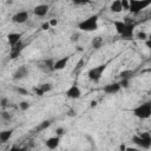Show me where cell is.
<instances>
[{"label":"cell","instance_id":"27","mask_svg":"<svg viewBox=\"0 0 151 151\" xmlns=\"http://www.w3.org/2000/svg\"><path fill=\"white\" fill-rule=\"evenodd\" d=\"M122 2V7H123V11L125 9H129V0H120Z\"/></svg>","mask_w":151,"mask_h":151},{"label":"cell","instance_id":"34","mask_svg":"<svg viewBox=\"0 0 151 151\" xmlns=\"http://www.w3.org/2000/svg\"><path fill=\"white\" fill-rule=\"evenodd\" d=\"M48 22H50V25H51V26H57L58 20H57V19H52V20H50Z\"/></svg>","mask_w":151,"mask_h":151},{"label":"cell","instance_id":"29","mask_svg":"<svg viewBox=\"0 0 151 151\" xmlns=\"http://www.w3.org/2000/svg\"><path fill=\"white\" fill-rule=\"evenodd\" d=\"M34 92H35V94H37V96H39V97H41V96H44V94H45V93L42 92V90H41L39 86H38V87H34Z\"/></svg>","mask_w":151,"mask_h":151},{"label":"cell","instance_id":"11","mask_svg":"<svg viewBox=\"0 0 151 151\" xmlns=\"http://www.w3.org/2000/svg\"><path fill=\"white\" fill-rule=\"evenodd\" d=\"M120 88H122V87H120L119 83H111V84L105 85L103 90H104V92H105L106 94H114V93L119 92Z\"/></svg>","mask_w":151,"mask_h":151},{"label":"cell","instance_id":"5","mask_svg":"<svg viewBox=\"0 0 151 151\" xmlns=\"http://www.w3.org/2000/svg\"><path fill=\"white\" fill-rule=\"evenodd\" d=\"M133 114L139 119H147L151 116V103H143L133 109Z\"/></svg>","mask_w":151,"mask_h":151},{"label":"cell","instance_id":"24","mask_svg":"<svg viewBox=\"0 0 151 151\" xmlns=\"http://www.w3.org/2000/svg\"><path fill=\"white\" fill-rule=\"evenodd\" d=\"M131 74H132V72L130 71V70H126V71H123V72H120V78H130L131 77Z\"/></svg>","mask_w":151,"mask_h":151},{"label":"cell","instance_id":"28","mask_svg":"<svg viewBox=\"0 0 151 151\" xmlns=\"http://www.w3.org/2000/svg\"><path fill=\"white\" fill-rule=\"evenodd\" d=\"M91 0H72V2L76 4V5H84V4H87Z\"/></svg>","mask_w":151,"mask_h":151},{"label":"cell","instance_id":"22","mask_svg":"<svg viewBox=\"0 0 151 151\" xmlns=\"http://www.w3.org/2000/svg\"><path fill=\"white\" fill-rule=\"evenodd\" d=\"M15 91L21 94V96H28V91L26 88H22V87H15Z\"/></svg>","mask_w":151,"mask_h":151},{"label":"cell","instance_id":"23","mask_svg":"<svg viewBox=\"0 0 151 151\" xmlns=\"http://www.w3.org/2000/svg\"><path fill=\"white\" fill-rule=\"evenodd\" d=\"M50 125H51V122H50V120H44V122L39 125V130H45V129H47Z\"/></svg>","mask_w":151,"mask_h":151},{"label":"cell","instance_id":"26","mask_svg":"<svg viewBox=\"0 0 151 151\" xmlns=\"http://www.w3.org/2000/svg\"><path fill=\"white\" fill-rule=\"evenodd\" d=\"M1 117H2V119H5V120H11V119H12L11 113H9V112H7V111L1 112Z\"/></svg>","mask_w":151,"mask_h":151},{"label":"cell","instance_id":"18","mask_svg":"<svg viewBox=\"0 0 151 151\" xmlns=\"http://www.w3.org/2000/svg\"><path fill=\"white\" fill-rule=\"evenodd\" d=\"M103 44H104V41H103L101 37H96V38H93V40H92V46H93L94 48H100Z\"/></svg>","mask_w":151,"mask_h":151},{"label":"cell","instance_id":"12","mask_svg":"<svg viewBox=\"0 0 151 151\" xmlns=\"http://www.w3.org/2000/svg\"><path fill=\"white\" fill-rule=\"evenodd\" d=\"M50 7L48 5H45V4H41V5H38L33 8V13L37 15V17H45L48 12Z\"/></svg>","mask_w":151,"mask_h":151},{"label":"cell","instance_id":"30","mask_svg":"<svg viewBox=\"0 0 151 151\" xmlns=\"http://www.w3.org/2000/svg\"><path fill=\"white\" fill-rule=\"evenodd\" d=\"M64 132H65V130H64L63 127H57V129H55V133H57V136H59V137L63 136Z\"/></svg>","mask_w":151,"mask_h":151},{"label":"cell","instance_id":"14","mask_svg":"<svg viewBox=\"0 0 151 151\" xmlns=\"http://www.w3.org/2000/svg\"><path fill=\"white\" fill-rule=\"evenodd\" d=\"M22 48H24V47H22V45L20 44V41H19L17 45L12 46V48H11V52H9V58H11V59H15V58H18Z\"/></svg>","mask_w":151,"mask_h":151},{"label":"cell","instance_id":"19","mask_svg":"<svg viewBox=\"0 0 151 151\" xmlns=\"http://www.w3.org/2000/svg\"><path fill=\"white\" fill-rule=\"evenodd\" d=\"M39 87L42 90V92H44V93H47V92L52 91V88H53V85H52L51 83H44V84L39 85Z\"/></svg>","mask_w":151,"mask_h":151},{"label":"cell","instance_id":"33","mask_svg":"<svg viewBox=\"0 0 151 151\" xmlns=\"http://www.w3.org/2000/svg\"><path fill=\"white\" fill-rule=\"evenodd\" d=\"M50 27H51V25H50V22H48V21H47V22H45V24H42V26H41V28H42V29H45V31H46V29H48Z\"/></svg>","mask_w":151,"mask_h":151},{"label":"cell","instance_id":"17","mask_svg":"<svg viewBox=\"0 0 151 151\" xmlns=\"http://www.w3.org/2000/svg\"><path fill=\"white\" fill-rule=\"evenodd\" d=\"M110 9H111V12H113V13H120V12L123 11L120 0H113L112 4H111V6H110Z\"/></svg>","mask_w":151,"mask_h":151},{"label":"cell","instance_id":"31","mask_svg":"<svg viewBox=\"0 0 151 151\" xmlns=\"http://www.w3.org/2000/svg\"><path fill=\"white\" fill-rule=\"evenodd\" d=\"M7 104H8L7 98H2V99H1V101H0V105H1L2 107H5V106H7Z\"/></svg>","mask_w":151,"mask_h":151},{"label":"cell","instance_id":"13","mask_svg":"<svg viewBox=\"0 0 151 151\" xmlns=\"http://www.w3.org/2000/svg\"><path fill=\"white\" fill-rule=\"evenodd\" d=\"M59 143H60V137H59V136L50 137V138H47V139H46V142H45L46 146H47L48 149H51V150L57 149V147L59 146Z\"/></svg>","mask_w":151,"mask_h":151},{"label":"cell","instance_id":"15","mask_svg":"<svg viewBox=\"0 0 151 151\" xmlns=\"http://www.w3.org/2000/svg\"><path fill=\"white\" fill-rule=\"evenodd\" d=\"M20 39H21V34L20 33H9L8 35H7V41H8V44L11 45V46H14V45H17L19 41H20Z\"/></svg>","mask_w":151,"mask_h":151},{"label":"cell","instance_id":"32","mask_svg":"<svg viewBox=\"0 0 151 151\" xmlns=\"http://www.w3.org/2000/svg\"><path fill=\"white\" fill-rule=\"evenodd\" d=\"M78 39H79V34H78V33H73L72 37H71V40H72V41H77Z\"/></svg>","mask_w":151,"mask_h":151},{"label":"cell","instance_id":"1","mask_svg":"<svg viewBox=\"0 0 151 151\" xmlns=\"http://www.w3.org/2000/svg\"><path fill=\"white\" fill-rule=\"evenodd\" d=\"M113 26L117 31V33L119 35H122L125 39H130L133 35V31H134V25L130 24V22H125L122 20H114L113 21Z\"/></svg>","mask_w":151,"mask_h":151},{"label":"cell","instance_id":"21","mask_svg":"<svg viewBox=\"0 0 151 151\" xmlns=\"http://www.w3.org/2000/svg\"><path fill=\"white\" fill-rule=\"evenodd\" d=\"M29 106H31V105H29L28 101H20V103H19V107H20L22 111H27V110L29 109Z\"/></svg>","mask_w":151,"mask_h":151},{"label":"cell","instance_id":"36","mask_svg":"<svg viewBox=\"0 0 151 151\" xmlns=\"http://www.w3.org/2000/svg\"><path fill=\"white\" fill-rule=\"evenodd\" d=\"M12 4H13V0H9V1L6 2V5H12Z\"/></svg>","mask_w":151,"mask_h":151},{"label":"cell","instance_id":"4","mask_svg":"<svg viewBox=\"0 0 151 151\" xmlns=\"http://www.w3.org/2000/svg\"><path fill=\"white\" fill-rule=\"evenodd\" d=\"M151 5V0H129V11L132 14H138Z\"/></svg>","mask_w":151,"mask_h":151},{"label":"cell","instance_id":"8","mask_svg":"<svg viewBox=\"0 0 151 151\" xmlns=\"http://www.w3.org/2000/svg\"><path fill=\"white\" fill-rule=\"evenodd\" d=\"M27 74H28V68H27V66L22 65V66H19V67L14 71L12 78H13V80H21V79L26 78Z\"/></svg>","mask_w":151,"mask_h":151},{"label":"cell","instance_id":"9","mask_svg":"<svg viewBox=\"0 0 151 151\" xmlns=\"http://www.w3.org/2000/svg\"><path fill=\"white\" fill-rule=\"evenodd\" d=\"M28 19V12L27 11H20V12H17L13 17H12V21L15 22V24H24L26 22Z\"/></svg>","mask_w":151,"mask_h":151},{"label":"cell","instance_id":"16","mask_svg":"<svg viewBox=\"0 0 151 151\" xmlns=\"http://www.w3.org/2000/svg\"><path fill=\"white\" fill-rule=\"evenodd\" d=\"M13 129H8V130H4L0 131V143H6L11 139L12 134H13Z\"/></svg>","mask_w":151,"mask_h":151},{"label":"cell","instance_id":"3","mask_svg":"<svg viewBox=\"0 0 151 151\" xmlns=\"http://www.w3.org/2000/svg\"><path fill=\"white\" fill-rule=\"evenodd\" d=\"M132 143L142 149H150L151 146V134L149 132H143L140 134L132 137Z\"/></svg>","mask_w":151,"mask_h":151},{"label":"cell","instance_id":"25","mask_svg":"<svg viewBox=\"0 0 151 151\" xmlns=\"http://www.w3.org/2000/svg\"><path fill=\"white\" fill-rule=\"evenodd\" d=\"M137 38H138L139 40H146V39H149V35H147L145 32H139V33L137 34Z\"/></svg>","mask_w":151,"mask_h":151},{"label":"cell","instance_id":"35","mask_svg":"<svg viewBox=\"0 0 151 151\" xmlns=\"http://www.w3.org/2000/svg\"><path fill=\"white\" fill-rule=\"evenodd\" d=\"M96 105H97V101H96V100H92V101H91V107H94Z\"/></svg>","mask_w":151,"mask_h":151},{"label":"cell","instance_id":"6","mask_svg":"<svg viewBox=\"0 0 151 151\" xmlns=\"http://www.w3.org/2000/svg\"><path fill=\"white\" fill-rule=\"evenodd\" d=\"M105 70H106V64H101V65L94 66V67H92L91 70H88L87 77H88V79H90L91 81L97 83V81L100 80V78H101V76H103V73H104Z\"/></svg>","mask_w":151,"mask_h":151},{"label":"cell","instance_id":"2","mask_svg":"<svg viewBox=\"0 0 151 151\" xmlns=\"http://www.w3.org/2000/svg\"><path fill=\"white\" fill-rule=\"evenodd\" d=\"M98 20H99V17L97 14L94 15H91L88 17L87 19L80 21L78 24V28L80 31H85V32H93V31H97L98 29Z\"/></svg>","mask_w":151,"mask_h":151},{"label":"cell","instance_id":"10","mask_svg":"<svg viewBox=\"0 0 151 151\" xmlns=\"http://www.w3.org/2000/svg\"><path fill=\"white\" fill-rule=\"evenodd\" d=\"M68 60H70V57H68V55L54 60V63H53V68H52V70H54V71H60V70L65 68V66L67 65Z\"/></svg>","mask_w":151,"mask_h":151},{"label":"cell","instance_id":"7","mask_svg":"<svg viewBox=\"0 0 151 151\" xmlns=\"http://www.w3.org/2000/svg\"><path fill=\"white\" fill-rule=\"evenodd\" d=\"M66 97L70 98V99H79V98L81 97V90L79 88L78 85L73 84V85H71V86L67 88V91H66Z\"/></svg>","mask_w":151,"mask_h":151},{"label":"cell","instance_id":"20","mask_svg":"<svg viewBox=\"0 0 151 151\" xmlns=\"http://www.w3.org/2000/svg\"><path fill=\"white\" fill-rule=\"evenodd\" d=\"M119 85H120V87H123V88H127L129 85H130V78H122Z\"/></svg>","mask_w":151,"mask_h":151}]
</instances>
